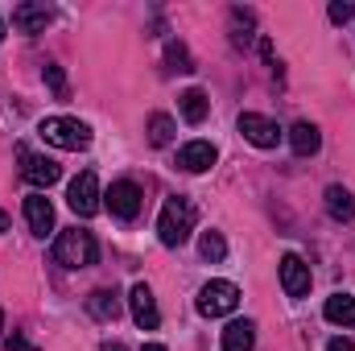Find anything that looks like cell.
Returning a JSON list of instances; mask_svg holds the SVG:
<instances>
[{
	"mask_svg": "<svg viewBox=\"0 0 355 351\" xmlns=\"http://www.w3.org/2000/svg\"><path fill=\"white\" fill-rule=\"evenodd\" d=\"M0 232H8V211H0Z\"/></svg>",
	"mask_w": 355,
	"mask_h": 351,
	"instance_id": "83f0119b",
	"label": "cell"
},
{
	"mask_svg": "<svg viewBox=\"0 0 355 351\" xmlns=\"http://www.w3.org/2000/svg\"><path fill=\"white\" fill-rule=\"evenodd\" d=\"M0 37H4V17H0Z\"/></svg>",
	"mask_w": 355,
	"mask_h": 351,
	"instance_id": "1f68e13d",
	"label": "cell"
},
{
	"mask_svg": "<svg viewBox=\"0 0 355 351\" xmlns=\"http://www.w3.org/2000/svg\"><path fill=\"white\" fill-rule=\"evenodd\" d=\"M149 141H153V145H170V141H174V116L153 112V116H149Z\"/></svg>",
	"mask_w": 355,
	"mask_h": 351,
	"instance_id": "44dd1931",
	"label": "cell"
},
{
	"mask_svg": "<svg viewBox=\"0 0 355 351\" xmlns=\"http://www.w3.org/2000/svg\"><path fill=\"white\" fill-rule=\"evenodd\" d=\"M215 162H219V149H215L211 141H190V145L178 149V166H182L186 174H207Z\"/></svg>",
	"mask_w": 355,
	"mask_h": 351,
	"instance_id": "30bf717a",
	"label": "cell"
},
{
	"mask_svg": "<svg viewBox=\"0 0 355 351\" xmlns=\"http://www.w3.org/2000/svg\"><path fill=\"white\" fill-rule=\"evenodd\" d=\"M232 42L248 46L252 42V12L248 8H232Z\"/></svg>",
	"mask_w": 355,
	"mask_h": 351,
	"instance_id": "7402d4cb",
	"label": "cell"
},
{
	"mask_svg": "<svg viewBox=\"0 0 355 351\" xmlns=\"http://www.w3.org/2000/svg\"><path fill=\"white\" fill-rule=\"evenodd\" d=\"M322 318L335 323V327H352L355 323V298L352 293H331L327 306H322Z\"/></svg>",
	"mask_w": 355,
	"mask_h": 351,
	"instance_id": "ac0fdd59",
	"label": "cell"
},
{
	"mask_svg": "<svg viewBox=\"0 0 355 351\" xmlns=\"http://www.w3.org/2000/svg\"><path fill=\"white\" fill-rule=\"evenodd\" d=\"M178 108H182V116H186L190 124H202L207 112H211V99H207V91L202 87H190V91L178 95Z\"/></svg>",
	"mask_w": 355,
	"mask_h": 351,
	"instance_id": "d6986e66",
	"label": "cell"
},
{
	"mask_svg": "<svg viewBox=\"0 0 355 351\" xmlns=\"http://www.w3.org/2000/svg\"><path fill=\"white\" fill-rule=\"evenodd\" d=\"M327 351H355V343H352V339H331Z\"/></svg>",
	"mask_w": 355,
	"mask_h": 351,
	"instance_id": "4316f807",
	"label": "cell"
},
{
	"mask_svg": "<svg viewBox=\"0 0 355 351\" xmlns=\"http://www.w3.org/2000/svg\"><path fill=\"white\" fill-rule=\"evenodd\" d=\"M54 261L67 264V268H91V264L99 261V244H95V236L83 232V228H67L54 240Z\"/></svg>",
	"mask_w": 355,
	"mask_h": 351,
	"instance_id": "7a4b0ae2",
	"label": "cell"
},
{
	"mask_svg": "<svg viewBox=\"0 0 355 351\" xmlns=\"http://www.w3.org/2000/svg\"><path fill=\"white\" fill-rule=\"evenodd\" d=\"M67 203H71V211L79 215V219H91L99 207H103V194H99V178L83 170V174L71 182V190H67Z\"/></svg>",
	"mask_w": 355,
	"mask_h": 351,
	"instance_id": "8992f818",
	"label": "cell"
},
{
	"mask_svg": "<svg viewBox=\"0 0 355 351\" xmlns=\"http://www.w3.org/2000/svg\"><path fill=\"white\" fill-rule=\"evenodd\" d=\"M50 21H54V8H46V4H17L12 8V29H21V33H46Z\"/></svg>",
	"mask_w": 355,
	"mask_h": 351,
	"instance_id": "4fadbf2b",
	"label": "cell"
},
{
	"mask_svg": "<svg viewBox=\"0 0 355 351\" xmlns=\"http://www.w3.org/2000/svg\"><path fill=\"white\" fill-rule=\"evenodd\" d=\"M128 310H132V323H137L141 331H157V323H162V314H157V302H153V289H149L145 281H137V285L128 289Z\"/></svg>",
	"mask_w": 355,
	"mask_h": 351,
	"instance_id": "ba28073f",
	"label": "cell"
},
{
	"mask_svg": "<svg viewBox=\"0 0 355 351\" xmlns=\"http://www.w3.org/2000/svg\"><path fill=\"white\" fill-rule=\"evenodd\" d=\"M0 331H4V310H0Z\"/></svg>",
	"mask_w": 355,
	"mask_h": 351,
	"instance_id": "4dcf8cb0",
	"label": "cell"
},
{
	"mask_svg": "<svg viewBox=\"0 0 355 351\" xmlns=\"http://www.w3.org/2000/svg\"><path fill=\"white\" fill-rule=\"evenodd\" d=\"M289 145H293L297 157H314V153L322 149V132H318L310 120H297V124L289 128Z\"/></svg>",
	"mask_w": 355,
	"mask_h": 351,
	"instance_id": "5bb4252c",
	"label": "cell"
},
{
	"mask_svg": "<svg viewBox=\"0 0 355 351\" xmlns=\"http://www.w3.org/2000/svg\"><path fill=\"white\" fill-rule=\"evenodd\" d=\"M327 215L339 219V223H352L355 219V194L347 186H327Z\"/></svg>",
	"mask_w": 355,
	"mask_h": 351,
	"instance_id": "e0dca14e",
	"label": "cell"
},
{
	"mask_svg": "<svg viewBox=\"0 0 355 351\" xmlns=\"http://www.w3.org/2000/svg\"><path fill=\"white\" fill-rule=\"evenodd\" d=\"M310 281H314V277H310V264L302 261V257H293V252L281 257V289H285L289 298H306V293H310Z\"/></svg>",
	"mask_w": 355,
	"mask_h": 351,
	"instance_id": "8fae6325",
	"label": "cell"
},
{
	"mask_svg": "<svg viewBox=\"0 0 355 351\" xmlns=\"http://www.w3.org/2000/svg\"><path fill=\"white\" fill-rule=\"evenodd\" d=\"M141 203H145V194H141V186H137V182H128V178L112 182V190L103 194V207H107L116 219H124V223L141 215Z\"/></svg>",
	"mask_w": 355,
	"mask_h": 351,
	"instance_id": "5b68a950",
	"label": "cell"
},
{
	"mask_svg": "<svg viewBox=\"0 0 355 351\" xmlns=\"http://www.w3.org/2000/svg\"><path fill=\"white\" fill-rule=\"evenodd\" d=\"M21 174H25V182H33V186L42 190V186H54V182L62 178V170H58L54 157H42V153L21 149Z\"/></svg>",
	"mask_w": 355,
	"mask_h": 351,
	"instance_id": "9c48e42d",
	"label": "cell"
},
{
	"mask_svg": "<svg viewBox=\"0 0 355 351\" xmlns=\"http://www.w3.org/2000/svg\"><path fill=\"white\" fill-rule=\"evenodd\" d=\"M42 79L50 83V91H54L58 99H67V95H71V87H67V75H62V67H54V62H50V67L42 71Z\"/></svg>",
	"mask_w": 355,
	"mask_h": 351,
	"instance_id": "cb8c5ba5",
	"label": "cell"
},
{
	"mask_svg": "<svg viewBox=\"0 0 355 351\" xmlns=\"http://www.w3.org/2000/svg\"><path fill=\"white\" fill-rule=\"evenodd\" d=\"M194 219H198V211H194L190 198H170L162 207V215H157V240L166 248H182L190 240V232H194Z\"/></svg>",
	"mask_w": 355,
	"mask_h": 351,
	"instance_id": "6da1fadb",
	"label": "cell"
},
{
	"mask_svg": "<svg viewBox=\"0 0 355 351\" xmlns=\"http://www.w3.org/2000/svg\"><path fill=\"white\" fill-rule=\"evenodd\" d=\"M37 132H42L54 149H67V153H79V149L91 145V128L83 120H75V116H50V120H42Z\"/></svg>",
	"mask_w": 355,
	"mask_h": 351,
	"instance_id": "3957f363",
	"label": "cell"
},
{
	"mask_svg": "<svg viewBox=\"0 0 355 351\" xmlns=\"http://www.w3.org/2000/svg\"><path fill=\"white\" fill-rule=\"evenodd\" d=\"M166 62H170V71H182V75H186V71H194L190 50H186L182 42H170V46H166Z\"/></svg>",
	"mask_w": 355,
	"mask_h": 351,
	"instance_id": "603a6c76",
	"label": "cell"
},
{
	"mask_svg": "<svg viewBox=\"0 0 355 351\" xmlns=\"http://www.w3.org/2000/svg\"><path fill=\"white\" fill-rule=\"evenodd\" d=\"M4 351H37V348H33L21 331H12V335H8V343H4Z\"/></svg>",
	"mask_w": 355,
	"mask_h": 351,
	"instance_id": "484cf974",
	"label": "cell"
},
{
	"mask_svg": "<svg viewBox=\"0 0 355 351\" xmlns=\"http://www.w3.org/2000/svg\"><path fill=\"white\" fill-rule=\"evenodd\" d=\"M352 17H355V4H347V0H335V4H331V21H335V25H347Z\"/></svg>",
	"mask_w": 355,
	"mask_h": 351,
	"instance_id": "d4e9b609",
	"label": "cell"
},
{
	"mask_svg": "<svg viewBox=\"0 0 355 351\" xmlns=\"http://www.w3.org/2000/svg\"><path fill=\"white\" fill-rule=\"evenodd\" d=\"M87 314L99 323H116L120 318V298L116 289H91L87 293Z\"/></svg>",
	"mask_w": 355,
	"mask_h": 351,
	"instance_id": "2e32d148",
	"label": "cell"
},
{
	"mask_svg": "<svg viewBox=\"0 0 355 351\" xmlns=\"http://www.w3.org/2000/svg\"><path fill=\"white\" fill-rule=\"evenodd\" d=\"M236 306H240V289L232 281H207L198 289V314H207V318H223Z\"/></svg>",
	"mask_w": 355,
	"mask_h": 351,
	"instance_id": "277c9868",
	"label": "cell"
},
{
	"mask_svg": "<svg viewBox=\"0 0 355 351\" xmlns=\"http://www.w3.org/2000/svg\"><path fill=\"white\" fill-rule=\"evenodd\" d=\"M25 223H29V232L42 236V240L54 232V207H50V198H46L42 190H33V194L25 198Z\"/></svg>",
	"mask_w": 355,
	"mask_h": 351,
	"instance_id": "7c38bea8",
	"label": "cell"
},
{
	"mask_svg": "<svg viewBox=\"0 0 355 351\" xmlns=\"http://www.w3.org/2000/svg\"><path fill=\"white\" fill-rule=\"evenodd\" d=\"M99 351H124V348H120V343H103Z\"/></svg>",
	"mask_w": 355,
	"mask_h": 351,
	"instance_id": "f1b7e54d",
	"label": "cell"
},
{
	"mask_svg": "<svg viewBox=\"0 0 355 351\" xmlns=\"http://www.w3.org/2000/svg\"><path fill=\"white\" fill-rule=\"evenodd\" d=\"M141 351H166V348H162V343H145Z\"/></svg>",
	"mask_w": 355,
	"mask_h": 351,
	"instance_id": "f546056e",
	"label": "cell"
},
{
	"mask_svg": "<svg viewBox=\"0 0 355 351\" xmlns=\"http://www.w3.org/2000/svg\"><path fill=\"white\" fill-rule=\"evenodd\" d=\"M257 348V323L248 318H236L223 327V351H252Z\"/></svg>",
	"mask_w": 355,
	"mask_h": 351,
	"instance_id": "9a60e30c",
	"label": "cell"
},
{
	"mask_svg": "<svg viewBox=\"0 0 355 351\" xmlns=\"http://www.w3.org/2000/svg\"><path fill=\"white\" fill-rule=\"evenodd\" d=\"M240 132H244V141L257 145V149H277V141L285 137V132L277 128V120H268L261 112H244V116H240Z\"/></svg>",
	"mask_w": 355,
	"mask_h": 351,
	"instance_id": "52a82bcc",
	"label": "cell"
},
{
	"mask_svg": "<svg viewBox=\"0 0 355 351\" xmlns=\"http://www.w3.org/2000/svg\"><path fill=\"white\" fill-rule=\"evenodd\" d=\"M198 252H202V261L219 264L227 257V240H223L219 232H202V236H198Z\"/></svg>",
	"mask_w": 355,
	"mask_h": 351,
	"instance_id": "ffe728a7",
	"label": "cell"
}]
</instances>
